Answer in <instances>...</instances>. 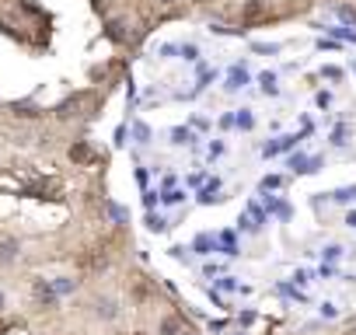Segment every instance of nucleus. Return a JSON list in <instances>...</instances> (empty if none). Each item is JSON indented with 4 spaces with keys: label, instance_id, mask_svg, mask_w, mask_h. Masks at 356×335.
Instances as JSON below:
<instances>
[{
    "label": "nucleus",
    "instance_id": "f257e3e1",
    "mask_svg": "<svg viewBox=\"0 0 356 335\" xmlns=\"http://www.w3.org/2000/svg\"><path fill=\"white\" fill-rule=\"evenodd\" d=\"M70 154H73L77 161H84V157H88V147H84V143H77V147H73V151H70Z\"/></svg>",
    "mask_w": 356,
    "mask_h": 335
},
{
    "label": "nucleus",
    "instance_id": "f03ea898",
    "mask_svg": "<svg viewBox=\"0 0 356 335\" xmlns=\"http://www.w3.org/2000/svg\"><path fill=\"white\" fill-rule=\"evenodd\" d=\"M11 255H14V241H7L4 248H0V258H11Z\"/></svg>",
    "mask_w": 356,
    "mask_h": 335
},
{
    "label": "nucleus",
    "instance_id": "7ed1b4c3",
    "mask_svg": "<svg viewBox=\"0 0 356 335\" xmlns=\"http://www.w3.org/2000/svg\"><path fill=\"white\" fill-rule=\"evenodd\" d=\"M175 332H178V321L168 318V321H164V335H175Z\"/></svg>",
    "mask_w": 356,
    "mask_h": 335
}]
</instances>
